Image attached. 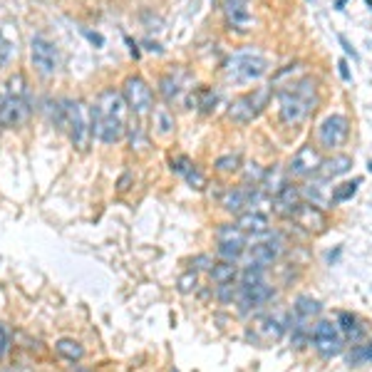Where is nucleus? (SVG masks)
Returning a JSON list of instances; mask_svg holds the SVG:
<instances>
[{"mask_svg": "<svg viewBox=\"0 0 372 372\" xmlns=\"http://www.w3.org/2000/svg\"><path fill=\"white\" fill-rule=\"evenodd\" d=\"M350 169H353V156L335 154V156H330V159H323L321 169H318V176L330 181V179H338V176L348 174Z\"/></svg>", "mask_w": 372, "mask_h": 372, "instance_id": "f3484780", "label": "nucleus"}, {"mask_svg": "<svg viewBox=\"0 0 372 372\" xmlns=\"http://www.w3.org/2000/svg\"><path fill=\"white\" fill-rule=\"evenodd\" d=\"M301 203H303V191L298 186H293V184H286L273 196L276 213H281V216H288V218L296 213V208L301 206Z\"/></svg>", "mask_w": 372, "mask_h": 372, "instance_id": "4468645a", "label": "nucleus"}, {"mask_svg": "<svg viewBox=\"0 0 372 372\" xmlns=\"http://www.w3.org/2000/svg\"><path fill=\"white\" fill-rule=\"evenodd\" d=\"M184 179L188 181V186H191V188H203V186H206V176H203L193 164L184 171Z\"/></svg>", "mask_w": 372, "mask_h": 372, "instance_id": "4c0bfd02", "label": "nucleus"}, {"mask_svg": "<svg viewBox=\"0 0 372 372\" xmlns=\"http://www.w3.org/2000/svg\"><path fill=\"white\" fill-rule=\"evenodd\" d=\"M338 40H340V45H343V50H345V52H348V55H350V57H353V60H360V55H358V52H355V47H353V45H350V40H348V38H345V35H340V38H338Z\"/></svg>", "mask_w": 372, "mask_h": 372, "instance_id": "a19ab883", "label": "nucleus"}, {"mask_svg": "<svg viewBox=\"0 0 372 372\" xmlns=\"http://www.w3.org/2000/svg\"><path fill=\"white\" fill-rule=\"evenodd\" d=\"M321 164H323L321 151H318L313 144H306V146H301L296 154H293L291 166H288V174L298 176V179H303V176L316 174V171L321 169Z\"/></svg>", "mask_w": 372, "mask_h": 372, "instance_id": "f8f14e48", "label": "nucleus"}, {"mask_svg": "<svg viewBox=\"0 0 372 372\" xmlns=\"http://www.w3.org/2000/svg\"><path fill=\"white\" fill-rule=\"evenodd\" d=\"M338 328L345 335V340L353 345H358L365 338V326L360 323V318L355 313H340L338 316Z\"/></svg>", "mask_w": 372, "mask_h": 372, "instance_id": "6ab92c4d", "label": "nucleus"}, {"mask_svg": "<svg viewBox=\"0 0 372 372\" xmlns=\"http://www.w3.org/2000/svg\"><path fill=\"white\" fill-rule=\"evenodd\" d=\"M179 90H181V85H179V80L174 77V72L166 75V77H161V90L159 92H161V97H164L166 102H171V99L179 94Z\"/></svg>", "mask_w": 372, "mask_h": 372, "instance_id": "473e14b6", "label": "nucleus"}, {"mask_svg": "<svg viewBox=\"0 0 372 372\" xmlns=\"http://www.w3.org/2000/svg\"><path fill=\"white\" fill-rule=\"evenodd\" d=\"M286 184H288L286 171H283L281 166H273V169H266V176H263V181H261V188H263L266 193H271V196H276V193H278Z\"/></svg>", "mask_w": 372, "mask_h": 372, "instance_id": "b1692460", "label": "nucleus"}, {"mask_svg": "<svg viewBox=\"0 0 372 372\" xmlns=\"http://www.w3.org/2000/svg\"><path fill=\"white\" fill-rule=\"evenodd\" d=\"M221 206L226 208L228 213H241L246 206H248V188H243V186L228 188L221 198Z\"/></svg>", "mask_w": 372, "mask_h": 372, "instance_id": "4be33fe9", "label": "nucleus"}, {"mask_svg": "<svg viewBox=\"0 0 372 372\" xmlns=\"http://www.w3.org/2000/svg\"><path fill=\"white\" fill-rule=\"evenodd\" d=\"M293 311H296V316L301 318V321H308V318L318 316V313L323 311V306L316 301V298H311V296H298Z\"/></svg>", "mask_w": 372, "mask_h": 372, "instance_id": "a878e982", "label": "nucleus"}, {"mask_svg": "<svg viewBox=\"0 0 372 372\" xmlns=\"http://www.w3.org/2000/svg\"><path fill=\"white\" fill-rule=\"evenodd\" d=\"M263 266L258 263H248L243 271H241V286H256V283H263Z\"/></svg>", "mask_w": 372, "mask_h": 372, "instance_id": "2f4dec72", "label": "nucleus"}, {"mask_svg": "<svg viewBox=\"0 0 372 372\" xmlns=\"http://www.w3.org/2000/svg\"><path fill=\"white\" fill-rule=\"evenodd\" d=\"M311 3H313V0H311Z\"/></svg>", "mask_w": 372, "mask_h": 372, "instance_id": "8fccbe9b", "label": "nucleus"}, {"mask_svg": "<svg viewBox=\"0 0 372 372\" xmlns=\"http://www.w3.org/2000/svg\"><path fill=\"white\" fill-rule=\"evenodd\" d=\"M85 38L90 40V43H94L97 47H102L104 45V38L102 35H97V33H90V30H85Z\"/></svg>", "mask_w": 372, "mask_h": 372, "instance_id": "37998d69", "label": "nucleus"}, {"mask_svg": "<svg viewBox=\"0 0 372 372\" xmlns=\"http://www.w3.org/2000/svg\"><path fill=\"white\" fill-rule=\"evenodd\" d=\"M338 70H340V77H343L345 82L353 80V75H350V70H348V62H345V60H340V62H338Z\"/></svg>", "mask_w": 372, "mask_h": 372, "instance_id": "79ce46f5", "label": "nucleus"}, {"mask_svg": "<svg viewBox=\"0 0 372 372\" xmlns=\"http://www.w3.org/2000/svg\"><path fill=\"white\" fill-rule=\"evenodd\" d=\"M368 3H370V5H372V0H368Z\"/></svg>", "mask_w": 372, "mask_h": 372, "instance_id": "09e8293b", "label": "nucleus"}, {"mask_svg": "<svg viewBox=\"0 0 372 372\" xmlns=\"http://www.w3.org/2000/svg\"><path fill=\"white\" fill-rule=\"evenodd\" d=\"M246 253H248L251 263H258V266H263V268L266 266H273L281 253V238L273 236V238L266 241V243H253Z\"/></svg>", "mask_w": 372, "mask_h": 372, "instance_id": "2eb2a0df", "label": "nucleus"}, {"mask_svg": "<svg viewBox=\"0 0 372 372\" xmlns=\"http://www.w3.org/2000/svg\"><path fill=\"white\" fill-rule=\"evenodd\" d=\"M10 348V335H8V328L0 323V360L5 358V353H8Z\"/></svg>", "mask_w": 372, "mask_h": 372, "instance_id": "ea45409f", "label": "nucleus"}, {"mask_svg": "<svg viewBox=\"0 0 372 372\" xmlns=\"http://www.w3.org/2000/svg\"><path fill=\"white\" fill-rule=\"evenodd\" d=\"M243 253H246V246L243 243H218L216 246L218 261H231V263H236V261H238Z\"/></svg>", "mask_w": 372, "mask_h": 372, "instance_id": "c85d7f7f", "label": "nucleus"}, {"mask_svg": "<svg viewBox=\"0 0 372 372\" xmlns=\"http://www.w3.org/2000/svg\"><path fill=\"white\" fill-rule=\"evenodd\" d=\"M348 134H350L348 117H343V114H330V117H326L321 122V127H318V144H321L323 149H338V146L345 144Z\"/></svg>", "mask_w": 372, "mask_h": 372, "instance_id": "6e6552de", "label": "nucleus"}, {"mask_svg": "<svg viewBox=\"0 0 372 372\" xmlns=\"http://www.w3.org/2000/svg\"><path fill=\"white\" fill-rule=\"evenodd\" d=\"M216 241L218 243H248V233L241 231L236 223H221L216 228Z\"/></svg>", "mask_w": 372, "mask_h": 372, "instance_id": "393cba45", "label": "nucleus"}, {"mask_svg": "<svg viewBox=\"0 0 372 372\" xmlns=\"http://www.w3.org/2000/svg\"><path fill=\"white\" fill-rule=\"evenodd\" d=\"M303 196H308V201L316 203V206H326L328 201L333 203V193H326V184H323V179L303 188Z\"/></svg>", "mask_w": 372, "mask_h": 372, "instance_id": "bb28decb", "label": "nucleus"}, {"mask_svg": "<svg viewBox=\"0 0 372 372\" xmlns=\"http://www.w3.org/2000/svg\"><path fill=\"white\" fill-rule=\"evenodd\" d=\"M340 251H343V248H335V253H328V263H333V261H338Z\"/></svg>", "mask_w": 372, "mask_h": 372, "instance_id": "c03bdc74", "label": "nucleus"}, {"mask_svg": "<svg viewBox=\"0 0 372 372\" xmlns=\"http://www.w3.org/2000/svg\"><path fill=\"white\" fill-rule=\"evenodd\" d=\"M316 102H318V87L313 77H303V80L283 87V90H278L281 122L298 127L316 109Z\"/></svg>", "mask_w": 372, "mask_h": 372, "instance_id": "f03ea898", "label": "nucleus"}, {"mask_svg": "<svg viewBox=\"0 0 372 372\" xmlns=\"http://www.w3.org/2000/svg\"><path fill=\"white\" fill-rule=\"evenodd\" d=\"M216 169L218 171H238L241 169V156L238 154H226L216 159Z\"/></svg>", "mask_w": 372, "mask_h": 372, "instance_id": "e433bc0d", "label": "nucleus"}, {"mask_svg": "<svg viewBox=\"0 0 372 372\" xmlns=\"http://www.w3.org/2000/svg\"><path fill=\"white\" fill-rule=\"evenodd\" d=\"M122 97H124L127 107L132 109L134 114H146L151 109V104H154V94H151L149 85H146L139 75L127 77V80H124Z\"/></svg>", "mask_w": 372, "mask_h": 372, "instance_id": "1a4fd4ad", "label": "nucleus"}, {"mask_svg": "<svg viewBox=\"0 0 372 372\" xmlns=\"http://www.w3.org/2000/svg\"><path fill=\"white\" fill-rule=\"evenodd\" d=\"M176 286H179V293H191V291H196V286H198V276H196V271L193 268H188L184 276H181L179 278V283H176Z\"/></svg>", "mask_w": 372, "mask_h": 372, "instance_id": "c9c22d12", "label": "nucleus"}, {"mask_svg": "<svg viewBox=\"0 0 372 372\" xmlns=\"http://www.w3.org/2000/svg\"><path fill=\"white\" fill-rule=\"evenodd\" d=\"M5 94H10V97H28V87H25V77L20 75H13L8 80V85H5Z\"/></svg>", "mask_w": 372, "mask_h": 372, "instance_id": "72a5a7b5", "label": "nucleus"}, {"mask_svg": "<svg viewBox=\"0 0 372 372\" xmlns=\"http://www.w3.org/2000/svg\"><path fill=\"white\" fill-rule=\"evenodd\" d=\"M343 5H345V0H338V10H343Z\"/></svg>", "mask_w": 372, "mask_h": 372, "instance_id": "a18cd8bd", "label": "nucleus"}, {"mask_svg": "<svg viewBox=\"0 0 372 372\" xmlns=\"http://www.w3.org/2000/svg\"><path fill=\"white\" fill-rule=\"evenodd\" d=\"M236 226L241 228V231H246L248 236L253 233H266L271 228V221L266 213L261 211H248V213H241L238 221H236Z\"/></svg>", "mask_w": 372, "mask_h": 372, "instance_id": "aec40b11", "label": "nucleus"}, {"mask_svg": "<svg viewBox=\"0 0 372 372\" xmlns=\"http://www.w3.org/2000/svg\"><path fill=\"white\" fill-rule=\"evenodd\" d=\"M311 345L316 348L318 355L323 358H335L343 353L345 348V335L340 333L338 323L333 321H321L311 333Z\"/></svg>", "mask_w": 372, "mask_h": 372, "instance_id": "39448f33", "label": "nucleus"}, {"mask_svg": "<svg viewBox=\"0 0 372 372\" xmlns=\"http://www.w3.org/2000/svg\"><path fill=\"white\" fill-rule=\"evenodd\" d=\"M268 72V62L261 55H251V52H243V55H236L226 62V77L233 82H251L258 80Z\"/></svg>", "mask_w": 372, "mask_h": 372, "instance_id": "423d86ee", "label": "nucleus"}, {"mask_svg": "<svg viewBox=\"0 0 372 372\" xmlns=\"http://www.w3.org/2000/svg\"><path fill=\"white\" fill-rule=\"evenodd\" d=\"M65 107V129L77 151H87L92 141V107H87L82 99H62Z\"/></svg>", "mask_w": 372, "mask_h": 372, "instance_id": "7ed1b4c3", "label": "nucleus"}, {"mask_svg": "<svg viewBox=\"0 0 372 372\" xmlns=\"http://www.w3.org/2000/svg\"><path fill=\"white\" fill-rule=\"evenodd\" d=\"M291 218H293L296 226H301L303 231H308V233H323L328 228L326 211H323L321 206H316V203H311V201H303Z\"/></svg>", "mask_w": 372, "mask_h": 372, "instance_id": "9d476101", "label": "nucleus"}, {"mask_svg": "<svg viewBox=\"0 0 372 372\" xmlns=\"http://www.w3.org/2000/svg\"><path fill=\"white\" fill-rule=\"evenodd\" d=\"M154 119H156V127H159L161 134H171V132H174V117H171L166 109H156Z\"/></svg>", "mask_w": 372, "mask_h": 372, "instance_id": "f704fd0d", "label": "nucleus"}, {"mask_svg": "<svg viewBox=\"0 0 372 372\" xmlns=\"http://www.w3.org/2000/svg\"><path fill=\"white\" fill-rule=\"evenodd\" d=\"M208 278H211L213 286H223V283H233L238 278V266L231 263V261H216L213 268L208 271Z\"/></svg>", "mask_w": 372, "mask_h": 372, "instance_id": "412c9836", "label": "nucleus"}, {"mask_svg": "<svg viewBox=\"0 0 372 372\" xmlns=\"http://www.w3.org/2000/svg\"><path fill=\"white\" fill-rule=\"evenodd\" d=\"M30 117V102L28 97H10V94H5L3 99H0V124L3 127H20V124H25Z\"/></svg>", "mask_w": 372, "mask_h": 372, "instance_id": "9b49d317", "label": "nucleus"}, {"mask_svg": "<svg viewBox=\"0 0 372 372\" xmlns=\"http://www.w3.org/2000/svg\"><path fill=\"white\" fill-rule=\"evenodd\" d=\"M368 169H370V171H372V161H370V164H368Z\"/></svg>", "mask_w": 372, "mask_h": 372, "instance_id": "49530a36", "label": "nucleus"}, {"mask_svg": "<svg viewBox=\"0 0 372 372\" xmlns=\"http://www.w3.org/2000/svg\"><path fill=\"white\" fill-rule=\"evenodd\" d=\"M213 263H216V261H213L211 256H206V253L196 256V258L191 261L193 271H211V268H213Z\"/></svg>", "mask_w": 372, "mask_h": 372, "instance_id": "58836bf2", "label": "nucleus"}, {"mask_svg": "<svg viewBox=\"0 0 372 372\" xmlns=\"http://www.w3.org/2000/svg\"><path fill=\"white\" fill-rule=\"evenodd\" d=\"M348 363L353 365V368H360V365H370L372 363V340L365 345H355L353 350L348 353Z\"/></svg>", "mask_w": 372, "mask_h": 372, "instance_id": "cd10ccee", "label": "nucleus"}, {"mask_svg": "<svg viewBox=\"0 0 372 372\" xmlns=\"http://www.w3.org/2000/svg\"><path fill=\"white\" fill-rule=\"evenodd\" d=\"M127 102L119 92L104 90L92 107V134L104 144H114L127 132Z\"/></svg>", "mask_w": 372, "mask_h": 372, "instance_id": "f257e3e1", "label": "nucleus"}, {"mask_svg": "<svg viewBox=\"0 0 372 372\" xmlns=\"http://www.w3.org/2000/svg\"><path fill=\"white\" fill-rule=\"evenodd\" d=\"M30 60H33V67L43 77H52L57 72V67H60V57H57L55 45L43 38V35H35L33 43H30Z\"/></svg>", "mask_w": 372, "mask_h": 372, "instance_id": "0eeeda50", "label": "nucleus"}, {"mask_svg": "<svg viewBox=\"0 0 372 372\" xmlns=\"http://www.w3.org/2000/svg\"><path fill=\"white\" fill-rule=\"evenodd\" d=\"M271 99V87H256L253 92L241 94L236 97L231 104H228V117L238 124H248L263 112V107Z\"/></svg>", "mask_w": 372, "mask_h": 372, "instance_id": "20e7f679", "label": "nucleus"}, {"mask_svg": "<svg viewBox=\"0 0 372 372\" xmlns=\"http://www.w3.org/2000/svg\"><path fill=\"white\" fill-rule=\"evenodd\" d=\"M358 186H360V179L355 181H345V184L335 186L333 188V203H343V201H350V198L358 193Z\"/></svg>", "mask_w": 372, "mask_h": 372, "instance_id": "c756f323", "label": "nucleus"}, {"mask_svg": "<svg viewBox=\"0 0 372 372\" xmlns=\"http://www.w3.org/2000/svg\"><path fill=\"white\" fill-rule=\"evenodd\" d=\"M273 298V288L268 286V283H256V286H241V293H238V311L241 316H248L251 311H256V308L266 306V303Z\"/></svg>", "mask_w": 372, "mask_h": 372, "instance_id": "ddd939ff", "label": "nucleus"}, {"mask_svg": "<svg viewBox=\"0 0 372 372\" xmlns=\"http://www.w3.org/2000/svg\"><path fill=\"white\" fill-rule=\"evenodd\" d=\"M238 293H241V286H236V281L216 286V298H218V303H223V306H233V303L238 301Z\"/></svg>", "mask_w": 372, "mask_h": 372, "instance_id": "7c9ffc66", "label": "nucleus"}, {"mask_svg": "<svg viewBox=\"0 0 372 372\" xmlns=\"http://www.w3.org/2000/svg\"><path fill=\"white\" fill-rule=\"evenodd\" d=\"M55 350H57V355H62V358L70 360V363H80V360L85 358V348L72 338H60L55 343Z\"/></svg>", "mask_w": 372, "mask_h": 372, "instance_id": "5701e85b", "label": "nucleus"}, {"mask_svg": "<svg viewBox=\"0 0 372 372\" xmlns=\"http://www.w3.org/2000/svg\"><path fill=\"white\" fill-rule=\"evenodd\" d=\"M169 372H179V370H176V368H171V370H169Z\"/></svg>", "mask_w": 372, "mask_h": 372, "instance_id": "de8ad7c7", "label": "nucleus"}, {"mask_svg": "<svg viewBox=\"0 0 372 372\" xmlns=\"http://www.w3.org/2000/svg\"><path fill=\"white\" fill-rule=\"evenodd\" d=\"M223 13H226V20L231 28L246 30V25L251 23L248 0H223Z\"/></svg>", "mask_w": 372, "mask_h": 372, "instance_id": "a211bd4d", "label": "nucleus"}, {"mask_svg": "<svg viewBox=\"0 0 372 372\" xmlns=\"http://www.w3.org/2000/svg\"><path fill=\"white\" fill-rule=\"evenodd\" d=\"M286 328L288 326H286V323H281L278 318L263 316V318H258V321H256L253 333L248 330V338L258 340V335H261V340H263V343H271V340H281V335H283V330H286Z\"/></svg>", "mask_w": 372, "mask_h": 372, "instance_id": "dca6fc26", "label": "nucleus"}]
</instances>
